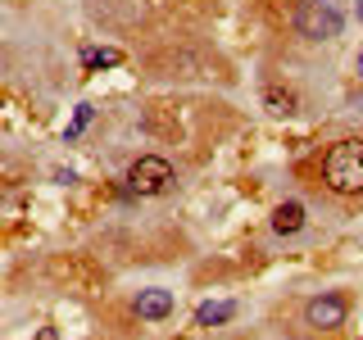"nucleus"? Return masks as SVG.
I'll list each match as a JSON object with an SVG mask.
<instances>
[{
    "label": "nucleus",
    "mask_w": 363,
    "mask_h": 340,
    "mask_svg": "<svg viewBox=\"0 0 363 340\" xmlns=\"http://www.w3.org/2000/svg\"><path fill=\"white\" fill-rule=\"evenodd\" d=\"M323 181L336 196H359L363 191V141H336L323 159Z\"/></svg>",
    "instance_id": "obj_1"
},
{
    "label": "nucleus",
    "mask_w": 363,
    "mask_h": 340,
    "mask_svg": "<svg viewBox=\"0 0 363 340\" xmlns=\"http://www.w3.org/2000/svg\"><path fill=\"white\" fill-rule=\"evenodd\" d=\"M168 186H173V164L159 159V154H145V159H136L128 168V191L132 196H164Z\"/></svg>",
    "instance_id": "obj_2"
},
{
    "label": "nucleus",
    "mask_w": 363,
    "mask_h": 340,
    "mask_svg": "<svg viewBox=\"0 0 363 340\" xmlns=\"http://www.w3.org/2000/svg\"><path fill=\"white\" fill-rule=\"evenodd\" d=\"M295 28L309 41H332V37H340L345 18H340V9H332L327 0H309V5H300V14H295Z\"/></svg>",
    "instance_id": "obj_3"
},
{
    "label": "nucleus",
    "mask_w": 363,
    "mask_h": 340,
    "mask_svg": "<svg viewBox=\"0 0 363 340\" xmlns=\"http://www.w3.org/2000/svg\"><path fill=\"white\" fill-rule=\"evenodd\" d=\"M345 313H350V304H345V295H336V290L313 295V300L304 304V317H309V327H318V332H336V327L345 322Z\"/></svg>",
    "instance_id": "obj_4"
},
{
    "label": "nucleus",
    "mask_w": 363,
    "mask_h": 340,
    "mask_svg": "<svg viewBox=\"0 0 363 340\" xmlns=\"http://www.w3.org/2000/svg\"><path fill=\"white\" fill-rule=\"evenodd\" d=\"M136 313L141 317H150V322H159V317H168L173 313V290H141L136 295Z\"/></svg>",
    "instance_id": "obj_5"
},
{
    "label": "nucleus",
    "mask_w": 363,
    "mask_h": 340,
    "mask_svg": "<svg viewBox=\"0 0 363 340\" xmlns=\"http://www.w3.org/2000/svg\"><path fill=\"white\" fill-rule=\"evenodd\" d=\"M300 227H304V204L300 200H286V204L272 209V232L277 236H295Z\"/></svg>",
    "instance_id": "obj_6"
},
{
    "label": "nucleus",
    "mask_w": 363,
    "mask_h": 340,
    "mask_svg": "<svg viewBox=\"0 0 363 340\" xmlns=\"http://www.w3.org/2000/svg\"><path fill=\"white\" fill-rule=\"evenodd\" d=\"M264 109L277 113V118H291V113L300 109V96H295V91H281V86H264Z\"/></svg>",
    "instance_id": "obj_7"
},
{
    "label": "nucleus",
    "mask_w": 363,
    "mask_h": 340,
    "mask_svg": "<svg viewBox=\"0 0 363 340\" xmlns=\"http://www.w3.org/2000/svg\"><path fill=\"white\" fill-rule=\"evenodd\" d=\"M236 317V304L232 300H209V304H200L196 309V322L200 327H218V322H232Z\"/></svg>",
    "instance_id": "obj_8"
},
{
    "label": "nucleus",
    "mask_w": 363,
    "mask_h": 340,
    "mask_svg": "<svg viewBox=\"0 0 363 340\" xmlns=\"http://www.w3.org/2000/svg\"><path fill=\"white\" fill-rule=\"evenodd\" d=\"M82 64L91 68V73H100V68H118L123 50H113V45H91V50H82Z\"/></svg>",
    "instance_id": "obj_9"
},
{
    "label": "nucleus",
    "mask_w": 363,
    "mask_h": 340,
    "mask_svg": "<svg viewBox=\"0 0 363 340\" xmlns=\"http://www.w3.org/2000/svg\"><path fill=\"white\" fill-rule=\"evenodd\" d=\"M91 123V105H77V113H73V123H68V132H64V141H77L82 136V128Z\"/></svg>",
    "instance_id": "obj_10"
},
{
    "label": "nucleus",
    "mask_w": 363,
    "mask_h": 340,
    "mask_svg": "<svg viewBox=\"0 0 363 340\" xmlns=\"http://www.w3.org/2000/svg\"><path fill=\"white\" fill-rule=\"evenodd\" d=\"M359 18H363V0H359Z\"/></svg>",
    "instance_id": "obj_11"
},
{
    "label": "nucleus",
    "mask_w": 363,
    "mask_h": 340,
    "mask_svg": "<svg viewBox=\"0 0 363 340\" xmlns=\"http://www.w3.org/2000/svg\"><path fill=\"white\" fill-rule=\"evenodd\" d=\"M359 73H363V60H359Z\"/></svg>",
    "instance_id": "obj_12"
}]
</instances>
